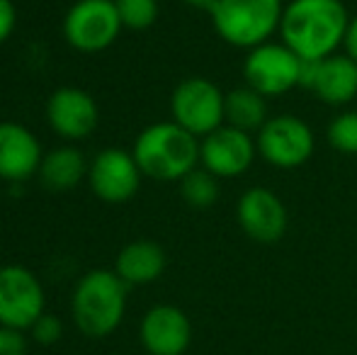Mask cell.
I'll return each mask as SVG.
<instances>
[{
    "label": "cell",
    "mask_w": 357,
    "mask_h": 355,
    "mask_svg": "<svg viewBox=\"0 0 357 355\" xmlns=\"http://www.w3.org/2000/svg\"><path fill=\"white\" fill-rule=\"evenodd\" d=\"M224 98L226 95L207 78H188L170 95L173 122L192 137L204 139L226 122Z\"/></svg>",
    "instance_id": "5"
},
{
    "label": "cell",
    "mask_w": 357,
    "mask_h": 355,
    "mask_svg": "<svg viewBox=\"0 0 357 355\" xmlns=\"http://www.w3.org/2000/svg\"><path fill=\"white\" fill-rule=\"evenodd\" d=\"M348 24L343 0H291L282 13L280 34L301 61H321L345 42Z\"/></svg>",
    "instance_id": "1"
},
{
    "label": "cell",
    "mask_w": 357,
    "mask_h": 355,
    "mask_svg": "<svg viewBox=\"0 0 357 355\" xmlns=\"http://www.w3.org/2000/svg\"><path fill=\"white\" fill-rule=\"evenodd\" d=\"M224 119L229 127H236L241 132H260L268 122V103L265 98L250 86L234 88L224 98Z\"/></svg>",
    "instance_id": "19"
},
{
    "label": "cell",
    "mask_w": 357,
    "mask_h": 355,
    "mask_svg": "<svg viewBox=\"0 0 357 355\" xmlns=\"http://www.w3.org/2000/svg\"><path fill=\"white\" fill-rule=\"evenodd\" d=\"M165 270V251L155 241H132L119 251L114 273L127 285L153 282Z\"/></svg>",
    "instance_id": "17"
},
{
    "label": "cell",
    "mask_w": 357,
    "mask_h": 355,
    "mask_svg": "<svg viewBox=\"0 0 357 355\" xmlns=\"http://www.w3.org/2000/svg\"><path fill=\"white\" fill-rule=\"evenodd\" d=\"M343 47H345V54H348V56L353 59V61H357V15H355L353 20H350L348 32H345Z\"/></svg>",
    "instance_id": "26"
},
{
    "label": "cell",
    "mask_w": 357,
    "mask_h": 355,
    "mask_svg": "<svg viewBox=\"0 0 357 355\" xmlns=\"http://www.w3.org/2000/svg\"><path fill=\"white\" fill-rule=\"evenodd\" d=\"M134 158L144 176L153 180H183L199 163V142L175 122L146 127L134 144Z\"/></svg>",
    "instance_id": "2"
},
{
    "label": "cell",
    "mask_w": 357,
    "mask_h": 355,
    "mask_svg": "<svg viewBox=\"0 0 357 355\" xmlns=\"http://www.w3.org/2000/svg\"><path fill=\"white\" fill-rule=\"evenodd\" d=\"M32 333L42 346H52V343H56L59 338H61L63 326L56 317H52V314H42V317L34 322Z\"/></svg>",
    "instance_id": "23"
},
{
    "label": "cell",
    "mask_w": 357,
    "mask_h": 355,
    "mask_svg": "<svg viewBox=\"0 0 357 355\" xmlns=\"http://www.w3.org/2000/svg\"><path fill=\"white\" fill-rule=\"evenodd\" d=\"M192 341V326L183 309L158 304L142 322V343L151 355H183Z\"/></svg>",
    "instance_id": "15"
},
{
    "label": "cell",
    "mask_w": 357,
    "mask_h": 355,
    "mask_svg": "<svg viewBox=\"0 0 357 355\" xmlns=\"http://www.w3.org/2000/svg\"><path fill=\"white\" fill-rule=\"evenodd\" d=\"M98 105L93 95L80 88H59L47 103L49 127L63 139H85L98 127Z\"/></svg>",
    "instance_id": "14"
},
{
    "label": "cell",
    "mask_w": 357,
    "mask_h": 355,
    "mask_svg": "<svg viewBox=\"0 0 357 355\" xmlns=\"http://www.w3.org/2000/svg\"><path fill=\"white\" fill-rule=\"evenodd\" d=\"M180 195L190 207L207 209L219 199V178L207 168H195L180 180Z\"/></svg>",
    "instance_id": "20"
},
{
    "label": "cell",
    "mask_w": 357,
    "mask_h": 355,
    "mask_svg": "<svg viewBox=\"0 0 357 355\" xmlns=\"http://www.w3.org/2000/svg\"><path fill=\"white\" fill-rule=\"evenodd\" d=\"M301 68H304V61L284 42H265L248 52L243 63V76L245 83L258 90L263 98H278V95H284L299 86Z\"/></svg>",
    "instance_id": "6"
},
{
    "label": "cell",
    "mask_w": 357,
    "mask_h": 355,
    "mask_svg": "<svg viewBox=\"0 0 357 355\" xmlns=\"http://www.w3.org/2000/svg\"><path fill=\"white\" fill-rule=\"evenodd\" d=\"M236 219L245 236L258 243H275L287 232L284 202L268 188H248L236 204Z\"/></svg>",
    "instance_id": "12"
},
{
    "label": "cell",
    "mask_w": 357,
    "mask_h": 355,
    "mask_svg": "<svg viewBox=\"0 0 357 355\" xmlns=\"http://www.w3.org/2000/svg\"><path fill=\"white\" fill-rule=\"evenodd\" d=\"M27 353V343H24L22 333L17 328L0 326V355H24Z\"/></svg>",
    "instance_id": "24"
},
{
    "label": "cell",
    "mask_w": 357,
    "mask_h": 355,
    "mask_svg": "<svg viewBox=\"0 0 357 355\" xmlns=\"http://www.w3.org/2000/svg\"><path fill=\"white\" fill-rule=\"evenodd\" d=\"M301 88H309L326 105H348L357 98V61L348 54H333L321 61H304Z\"/></svg>",
    "instance_id": "13"
},
{
    "label": "cell",
    "mask_w": 357,
    "mask_h": 355,
    "mask_svg": "<svg viewBox=\"0 0 357 355\" xmlns=\"http://www.w3.org/2000/svg\"><path fill=\"white\" fill-rule=\"evenodd\" d=\"M15 22H17V10H15L13 0H0V44L10 39Z\"/></svg>",
    "instance_id": "25"
},
{
    "label": "cell",
    "mask_w": 357,
    "mask_h": 355,
    "mask_svg": "<svg viewBox=\"0 0 357 355\" xmlns=\"http://www.w3.org/2000/svg\"><path fill=\"white\" fill-rule=\"evenodd\" d=\"M122 27L149 29L158 20V0H114Z\"/></svg>",
    "instance_id": "21"
},
{
    "label": "cell",
    "mask_w": 357,
    "mask_h": 355,
    "mask_svg": "<svg viewBox=\"0 0 357 355\" xmlns=\"http://www.w3.org/2000/svg\"><path fill=\"white\" fill-rule=\"evenodd\" d=\"M142 168L132 151L124 149H105L95 156L88 168V180L93 192L102 202H127L137 195L142 183Z\"/></svg>",
    "instance_id": "10"
},
{
    "label": "cell",
    "mask_w": 357,
    "mask_h": 355,
    "mask_svg": "<svg viewBox=\"0 0 357 355\" xmlns=\"http://www.w3.org/2000/svg\"><path fill=\"white\" fill-rule=\"evenodd\" d=\"M44 314V289L22 266L0 268V326L32 328Z\"/></svg>",
    "instance_id": "9"
},
{
    "label": "cell",
    "mask_w": 357,
    "mask_h": 355,
    "mask_svg": "<svg viewBox=\"0 0 357 355\" xmlns=\"http://www.w3.org/2000/svg\"><path fill=\"white\" fill-rule=\"evenodd\" d=\"M37 176L49 192H66L88 176V166L78 149L61 146L42 158Z\"/></svg>",
    "instance_id": "18"
},
{
    "label": "cell",
    "mask_w": 357,
    "mask_h": 355,
    "mask_svg": "<svg viewBox=\"0 0 357 355\" xmlns=\"http://www.w3.org/2000/svg\"><path fill=\"white\" fill-rule=\"evenodd\" d=\"M188 5H192V8H197V10H212L219 0H185Z\"/></svg>",
    "instance_id": "27"
},
{
    "label": "cell",
    "mask_w": 357,
    "mask_h": 355,
    "mask_svg": "<svg viewBox=\"0 0 357 355\" xmlns=\"http://www.w3.org/2000/svg\"><path fill=\"white\" fill-rule=\"evenodd\" d=\"M42 146L27 127L17 122H0V178L22 183L39 173Z\"/></svg>",
    "instance_id": "16"
},
{
    "label": "cell",
    "mask_w": 357,
    "mask_h": 355,
    "mask_svg": "<svg viewBox=\"0 0 357 355\" xmlns=\"http://www.w3.org/2000/svg\"><path fill=\"white\" fill-rule=\"evenodd\" d=\"M258 144L250 139L248 132H241L229 124H221L199 144V161L216 178L243 176L255 158Z\"/></svg>",
    "instance_id": "11"
},
{
    "label": "cell",
    "mask_w": 357,
    "mask_h": 355,
    "mask_svg": "<svg viewBox=\"0 0 357 355\" xmlns=\"http://www.w3.org/2000/svg\"><path fill=\"white\" fill-rule=\"evenodd\" d=\"M119 20L114 0H78L63 17V37L73 49L85 54L102 52L119 37Z\"/></svg>",
    "instance_id": "7"
},
{
    "label": "cell",
    "mask_w": 357,
    "mask_h": 355,
    "mask_svg": "<svg viewBox=\"0 0 357 355\" xmlns=\"http://www.w3.org/2000/svg\"><path fill=\"white\" fill-rule=\"evenodd\" d=\"M258 153L275 168H296L314 153V132L294 114L270 117L258 132Z\"/></svg>",
    "instance_id": "8"
},
{
    "label": "cell",
    "mask_w": 357,
    "mask_h": 355,
    "mask_svg": "<svg viewBox=\"0 0 357 355\" xmlns=\"http://www.w3.org/2000/svg\"><path fill=\"white\" fill-rule=\"evenodd\" d=\"M282 0H219L209 10L216 34L238 49L270 42L282 24Z\"/></svg>",
    "instance_id": "4"
},
{
    "label": "cell",
    "mask_w": 357,
    "mask_h": 355,
    "mask_svg": "<svg viewBox=\"0 0 357 355\" xmlns=\"http://www.w3.org/2000/svg\"><path fill=\"white\" fill-rule=\"evenodd\" d=\"M129 285L112 270H90L73 292V317L80 331L93 338L107 336L124 317Z\"/></svg>",
    "instance_id": "3"
},
{
    "label": "cell",
    "mask_w": 357,
    "mask_h": 355,
    "mask_svg": "<svg viewBox=\"0 0 357 355\" xmlns=\"http://www.w3.org/2000/svg\"><path fill=\"white\" fill-rule=\"evenodd\" d=\"M328 144L340 153L355 156L357 153V112H343L326 129Z\"/></svg>",
    "instance_id": "22"
}]
</instances>
